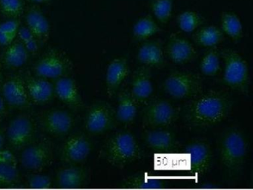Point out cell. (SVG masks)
Here are the masks:
<instances>
[{"instance_id":"1","label":"cell","mask_w":253,"mask_h":190,"mask_svg":"<svg viewBox=\"0 0 253 190\" xmlns=\"http://www.w3.org/2000/svg\"><path fill=\"white\" fill-rule=\"evenodd\" d=\"M232 108L229 94L211 90L195 96L185 107L183 120L192 129H204L224 120Z\"/></svg>"},{"instance_id":"2","label":"cell","mask_w":253,"mask_h":190,"mask_svg":"<svg viewBox=\"0 0 253 190\" xmlns=\"http://www.w3.org/2000/svg\"><path fill=\"white\" fill-rule=\"evenodd\" d=\"M220 166L230 180L241 175L247 157L248 144L244 132L238 127L223 131L218 141Z\"/></svg>"},{"instance_id":"3","label":"cell","mask_w":253,"mask_h":190,"mask_svg":"<svg viewBox=\"0 0 253 190\" xmlns=\"http://www.w3.org/2000/svg\"><path fill=\"white\" fill-rule=\"evenodd\" d=\"M141 148L132 134L121 132L107 140L100 150V156L115 167H125L141 158Z\"/></svg>"},{"instance_id":"4","label":"cell","mask_w":253,"mask_h":190,"mask_svg":"<svg viewBox=\"0 0 253 190\" xmlns=\"http://www.w3.org/2000/svg\"><path fill=\"white\" fill-rule=\"evenodd\" d=\"M224 61L223 80L229 87L248 95L250 74L248 63L236 50L226 48L221 51Z\"/></svg>"},{"instance_id":"5","label":"cell","mask_w":253,"mask_h":190,"mask_svg":"<svg viewBox=\"0 0 253 190\" xmlns=\"http://www.w3.org/2000/svg\"><path fill=\"white\" fill-rule=\"evenodd\" d=\"M203 86L201 76L192 71H174L164 83L166 92L176 99L195 97L202 93Z\"/></svg>"},{"instance_id":"6","label":"cell","mask_w":253,"mask_h":190,"mask_svg":"<svg viewBox=\"0 0 253 190\" xmlns=\"http://www.w3.org/2000/svg\"><path fill=\"white\" fill-rule=\"evenodd\" d=\"M180 108L165 99H156L145 108L143 123L148 127L167 126L178 118Z\"/></svg>"},{"instance_id":"7","label":"cell","mask_w":253,"mask_h":190,"mask_svg":"<svg viewBox=\"0 0 253 190\" xmlns=\"http://www.w3.org/2000/svg\"><path fill=\"white\" fill-rule=\"evenodd\" d=\"M117 120L116 112L112 105L105 102H95L85 114V129L94 135L102 134L113 128Z\"/></svg>"},{"instance_id":"8","label":"cell","mask_w":253,"mask_h":190,"mask_svg":"<svg viewBox=\"0 0 253 190\" xmlns=\"http://www.w3.org/2000/svg\"><path fill=\"white\" fill-rule=\"evenodd\" d=\"M71 68L72 64L66 56L57 50H51L38 59L34 71L38 77L58 79L66 76Z\"/></svg>"},{"instance_id":"9","label":"cell","mask_w":253,"mask_h":190,"mask_svg":"<svg viewBox=\"0 0 253 190\" xmlns=\"http://www.w3.org/2000/svg\"><path fill=\"white\" fill-rule=\"evenodd\" d=\"M21 151L20 163L27 170L40 172L52 163L53 148L47 142H32Z\"/></svg>"},{"instance_id":"10","label":"cell","mask_w":253,"mask_h":190,"mask_svg":"<svg viewBox=\"0 0 253 190\" xmlns=\"http://www.w3.org/2000/svg\"><path fill=\"white\" fill-rule=\"evenodd\" d=\"M183 153L188 157L191 172L195 175H204L211 168L213 154L207 141L195 140L189 142L183 149Z\"/></svg>"},{"instance_id":"11","label":"cell","mask_w":253,"mask_h":190,"mask_svg":"<svg viewBox=\"0 0 253 190\" xmlns=\"http://www.w3.org/2000/svg\"><path fill=\"white\" fill-rule=\"evenodd\" d=\"M35 135V125L28 116H17L10 122L7 128V139L11 146L16 150H23L30 145Z\"/></svg>"},{"instance_id":"12","label":"cell","mask_w":253,"mask_h":190,"mask_svg":"<svg viewBox=\"0 0 253 190\" xmlns=\"http://www.w3.org/2000/svg\"><path fill=\"white\" fill-rule=\"evenodd\" d=\"M92 148L91 141L84 135L76 134L69 137L60 148L62 161L76 164L86 160Z\"/></svg>"},{"instance_id":"13","label":"cell","mask_w":253,"mask_h":190,"mask_svg":"<svg viewBox=\"0 0 253 190\" xmlns=\"http://www.w3.org/2000/svg\"><path fill=\"white\" fill-rule=\"evenodd\" d=\"M2 97L14 108H25L30 103L26 81L20 75H14L4 82L2 86Z\"/></svg>"},{"instance_id":"14","label":"cell","mask_w":253,"mask_h":190,"mask_svg":"<svg viewBox=\"0 0 253 190\" xmlns=\"http://www.w3.org/2000/svg\"><path fill=\"white\" fill-rule=\"evenodd\" d=\"M75 119L65 110L54 109L48 111L42 118L44 130L54 136H64L73 129Z\"/></svg>"},{"instance_id":"15","label":"cell","mask_w":253,"mask_h":190,"mask_svg":"<svg viewBox=\"0 0 253 190\" xmlns=\"http://www.w3.org/2000/svg\"><path fill=\"white\" fill-rule=\"evenodd\" d=\"M169 57L174 63H187L195 59L196 49L193 45L184 37L177 34H171L167 45Z\"/></svg>"},{"instance_id":"16","label":"cell","mask_w":253,"mask_h":190,"mask_svg":"<svg viewBox=\"0 0 253 190\" xmlns=\"http://www.w3.org/2000/svg\"><path fill=\"white\" fill-rule=\"evenodd\" d=\"M143 138L146 145L157 153L170 154L179 148L175 136L168 131H149L145 134Z\"/></svg>"},{"instance_id":"17","label":"cell","mask_w":253,"mask_h":190,"mask_svg":"<svg viewBox=\"0 0 253 190\" xmlns=\"http://www.w3.org/2000/svg\"><path fill=\"white\" fill-rule=\"evenodd\" d=\"M128 74L129 66L126 58H116L109 64L106 70V85L109 97L116 93Z\"/></svg>"},{"instance_id":"18","label":"cell","mask_w":253,"mask_h":190,"mask_svg":"<svg viewBox=\"0 0 253 190\" xmlns=\"http://www.w3.org/2000/svg\"><path fill=\"white\" fill-rule=\"evenodd\" d=\"M26 27L40 43H46L50 35V24L42 10L34 5L26 15Z\"/></svg>"},{"instance_id":"19","label":"cell","mask_w":253,"mask_h":190,"mask_svg":"<svg viewBox=\"0 0 253 190\" xmlns=\"http://www.w3.org/2000/svg\"><path fill=\"white\" fill-rule=\"evenodd\" d=\"M54 88V93L62 102L73 108L81 107L82 98L78 85L73 78L67 76L60 77Z\"/></svg>"},{"instance_id":"20","label":"cell","mask_w":253,"mask_h":190,"mask_svg":"<svg viewBox=\"0 0 253 190\" xmlns=\"http://www.w3.org/2000/svg\"><path fill=\"white\" fill-rule=\"evenodd\" d=\"M152 73L148 65L137 68L131 80V93L137 101H144L152 95Z\"/></svg>"},{"instance_id":"21","label":"cell","mask_w":253,"mask_h":190,"mask_svg":"<svg viewBox=\"0 0 253 190\" xmlns=\"http://www.w3.org/2000/svg\"><path fill=\"white\" fill-rule=\"evenodd\" d=\"M25 81L29 98L35 103H47L52 99L54 88L47 79L37 76L29 77Z\"/></svg>"},{"instance_id":"22","label":"cell","mask_w":253,"mask_h":190,"mask_svg":"<svg viewBox=\"0 0 253 190\" xmlns=\"http://www.w3.org/2000/svg\"><path fill=\"white\" fill-rule=\"evenodd\" d=\"M137 59L148 66H164V53L161 42L153 40L143 43L137 52Z\"/></svg>"},{"instance_id":"23","label":"cell","mask_w":253,"mask_h":190,"mask_svg":"<svg viewBox=\"0 0 253 190\" xmlns=\"http://www.w3.org/2000/svg\"><path fill=\"white\" fill-rule=\"evenodd\" d=\"M137 100L131 95V92L124 89L118 94V105L116 117L118 121L124 123H131L137 115Z\"/></svg>"},{"instance_id":"24","label":"cell","mask_w":253,"mask_h":190,"mask_svg":"<svg viewBox=\"0 0 253 190\" xmlns=\"http://www.w3.org/2000/svg\"><path fill=\"white\" fill-rule=\"evenodd\" d=\"M87 178L88 172L85 169L69 166L57 172L56 181L62 188H77L85 184Z\"/></svg>"},{"instance_id":"25","label":"cell","mask_w":253,"mask_h":190,"mask_svg":"<svg viewBox=\"0 0 253 190\" xmlns=\"http://www.w3.org/2000/svg\"><path fill=\"white\" fill-rule=\"evenodd\" d=\"M29 57V52L20 40H14L6 46L3 53L4 62L11 68H20L27 62Z\"/></svg>"},{"instance_id":"26","label":"cell","mask_w":253,"mask_h":190,"mask_svg":"<svg viewBox=\"0 0 253 190\" xmlns=\"http://www.w3.org/2000/svg\"><path fill=\"white\" fill-rule=\"evenodd\" d=\"M197 44L203 47L213 48L220 44L223 39L224 34L220 28L214 25L203 27L200 28L193 37Z\"/></svg>"},{"instance_id":"27","label":"cell","mask_w":253,"mask_h":190,"mask_svg":"<svg viewBox=\"0 0 253 190\" xmlns=\"http://www.w3.org/2000/svg\"><path fill=\"white\" fill-rule=\"evenodd\" d=\"M220 29L234 41L243 37V25L239 16L232 11H224L220 16Z\"/></svg>"},{"instance_id":"28","label":"cell","mask_w":253,"mask_h":190,"mask_svg":"<svg viewBox=\"0 0 253 190\" xmlns=\"http://www.w3.org/2000/svg\"><path fill=\"white\" fill-rule=\"evenodd\" d=\"M160 31H161V28L151 15L140 18L132 28L133 37L139 41L148 40Z\"/></svg>"},{"instance_id":"29","label":"cell","mask_w":253,"mask_h":190,"mask_svg":"<svg viewBox=\"0 0 253 190\" xmlns=\"http://www.w3.org/2000/svg\"><path fill=\"white\" fill-rule=\"evenodd\" d=\"M124 184L128 188L134 189H160L164 187L166 184L161 178L146 177L141 174L126 178Z\"/></svg>"},{"instance_id":"30","label":"cell","mask_w":253,"mask_h":190,"mask_svg":"<svg viewBox=\"0 0 253 190\" xmlns=\"http://www.w3.org/2000/svg\"><path fill=\"white\" fill-rule=\"evenodd\" d=\"M204 19L198 12L186 10L177 16V24L179 28L185 33H192L198 29Z\"/></svg>"},{"instance_id":"31","label":"cell","mask_w":253,"mask_h":190,"mask_svg":"<svg viewBox=\"0 0 253 190\" xmlns=\"http://www.w3.org/2000/svg\"><path fill=\"white\" fill-rule=\"evenodd\" d=\"M174 0H152L151 10L158 22L166 24L172 15Z\"/></svg>"},{"instance_id":"32","label":"cell","mask_w":253,"mask_h":190,"mask_svg":"<svg viewBox=\"0 0 253 190\" xmlns=\"http://www.w3.org/2000/svg\"><path fill=\"white\" fill-rule=\"evenodd\" d=\"M220 69L218 50L213 47L204 54L201 62V71L204 75L214 76Z\"/></svg>"},{"instance_id":"33","label":"cell","mask_w":253,"mask_h":190,"mask_svg":"<svg viewBox=\"0 0 253 190\" xmlns=\"http://www.w3.org/2000/svg\"><path fill=\"white\" fill-rule=\"evenodd\" d=\"M23 0H0V10L10 19H18L24 13Z\"/></svg>"},{"instance_id":"34","label":"cell","mask_w":253,"mask_h":190,"mask_svg":"<svg viewBox=\"0 0 253 190\" xmlns=\"http://www.w3.org/2000/svg\"><path fill=\"white\" fill-rule=\"evenodd\" d=\"M19 175L17 166L0 164V186H10L18 181Z\"/></svg>"},{"instance_id":"35","label":"cell","mask_w":253,"mask_h":190,"mask_svg":"<svg viewBox=\"0 0 253 190\" xmlns=\"http://www.w3.org/2000/svg\"><path fill=\"white\" fill-rule=\"evenodd\" d=\"M27 184L32 188H50L52 186V180L48 175L33 174L27 177Z\"/></svg>"},{"instance_id":"36","label":"cell","mask_w":253,"mask_h":190,"mask_svg":"<svg viewBox=\"0 0 253 190\" xmlns=\"http://www.w3.org/2000/svg\"><path fill=\"white\" fill-rule=\"evenodd\" d=\"M20 22L17 19H10L0 23V31L17 35Z\"/></svg>"},{"instance_id":"37","label":"cell","mask_w":253,"mask_h":190,"mask_svg":"<svg viewBox=\"0 0 253 190\" xmlns=\"http://www.w3.org/2000/svg\"><path fill=\"white\" fill-rule=\"evenodd\" d=\"M0 164L14 165L17 166V160L11 150H0Z\"/></svg>"},{"instance_id":"38","label":"cell","mask_w":253,"mask_h":190,"mask_svg":"<svg viewBox=\"0 0 253 190\" xmlns=\"http://www.w3.org/2000/svg\"><path fill=\"white\" fill-rule=\"evenodd\" d=\"M17 36H18L19 40H20L22 43H26V42L29 41V40L35 38V36L33 35V34L31 32L30 30L26 26L20 27L18 31H17Z\"/></svg>"},{"instance_id":"39","label":"cell","mask_w":253,"mask_h":190,"mask_svg":"<svg viewBox=\"0 0 253 190\" xmlns=\"http://www.w3.org/2000/svg\"><path fill=\"white\" fill-rule=\"evenodd\" d=\"M26 47V50L29 52V54H36L40 49V42L36 38L32 39L26 43H23Z\"/></svg>"},{"instance_id":"40","label":"cell","mask_w":253,"mask_h":190,"mask_svg":"<svg viewBox=\"0 0 253 190\" xmlns=\"http://www.w3.org/2000/svg\"><path fill=\"white\" fill-rule=\"evenodd\" d=\"M17 35L14 34H7V33L0 31V46H9L11 43L15 40Z\"/></svg>"},{"instance_id":"41","label":"cell","mask_w":253,"mask_h":190,"mask_svg":"<svg viewBox=\"0 0 253 190\" xmlns=\"http://www.w3.org/2000/svg\"><path fill=\"white\" fill-rule=\"evenodd\" d=\"M5 101L2 96H0V117H2L5 112Z\"/></svg>"},{"instance_id":"42","label":"cell","mask_w":253,"mask_h":190,"mask_svg":"<svg viewBox=\"0 0 253 190\" xmlns=\"http://www.w3.org/2000/svg\"><path fill=\"white\" fill-rule=\"evenodd\" d=\"M5 141V135H4L2 129H0V150L3 148Z\"/></svg>"},{"instance_id":"43","label":"cell","mask_w":253,"mask_h":190,"mask_svg":"<svg viewBox=\"0 0 253 190\" xmlns=\"http://www.w3.org/2000/svg\"><path fill=\"white\" fill-rule=\"evenodd\" d=\"M31 1L37 3V4H47L51 2L52 0H30Z\"/></svg>"},{"instance_id":"44","label":"cell","mask_w":253,"mask_h":190,"mask_svg":"<svg viewBox=\"0 0 253 190\" xmlns=\"http://www.w3.org/2000/svg\"><path fill=\"white\" fill-rule=\"evenodd\" d=\"M1 71H2V64L0 62V75H1Z\"/></svg>"}]
</instances>
